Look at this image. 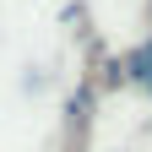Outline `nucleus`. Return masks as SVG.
Returning <instances> with one entry per match:
<instances>
[{
	"label": "nucleus",
	"instance_id": "f257e3e1",
	"mask_svg": "<svg viewBox=\"0 0 152 152\" xmlns=\"http://www.w3.org/2000/svg\"><path fill=\"white\" fill-rule=\"evenodd\" d=\"M130 71H136V82H147V87H152V44L130 54Z\"/></svg>",
	"mask_w": 152,
	"mask_h": 152
}]
</instances>
